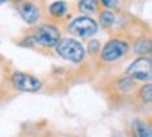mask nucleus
Listing matches in <instances>:
<instances>
[{"label":"nucleus","mask_w":152,"mask_h":137,"mask_svg":"<svg viewBox=\"0 0 152 137\" xmlns=\"http://www.w3.org/2000/svg\"><path fill=\"white\" fill-rule=\"evenodd\" d=\"M56 51L62 59L70 60V62H74V64L82 62L83 57H85V49H83V46L72 38L59 39V42L56 44Z\"/></svg>","instance_id":"f257e3e1"},{"label":"nucleus","mask_w":152,"mask_h":137,"mask_svg":"<svg viewBox=\"0 0 152 137\" xmlns=\"http://www.w3.org/2000/svg\"><path fill=\"white\" fill-rule=\"evenodd\" d=\"M129 51V44L123 39H110L102 49H100V57L105 62H115L118 59L124 57Z\"/></svg>","instance_id":"f03ea898"},{"label":"nucleus","mask_w":152,"mask_h":137,"mask_svg":"<svg viewBox=\"0 0 152 137\" xmlns=\"http://www.w3.org/2000/svg\"><path fill=\"white\" fill-rule=\"evenodd\" d=\"M69 33L79 38H92L96 31H98V25L93 18L90 16H79L74 21L69 23Z\"/></svg>","instance_id":"7ed1b4c3"},{"label":"nucleus","mask_w":152,"mask_h":137,"mask_svg":"<svg viewBox=\"0 0 152 137\" xmlns=\"http://www.w3.org/2000/svg\"><path fill=\"white\" fill-rule=\"evenodd\" d=\"M34 42H38L39 46L44 47H56V44L61 39V33L56 26L53 25H41L34 29V36H33Z\"/></svg>","instance_id":"20e7f679"},{"label":"nucleus","mask_w":152,"mask_h":137,"mask_svg":"<svg viewBox=\"0 0 152 137\" xmlns=\"http://www.w3.org/2000/svg\"><path fill=\"white\" fill-rule=\"evenodd\" d=\"M12 83L20 91H30V93L39 91L43 88V82L39 78H36L34 75L25 74V72H13L12 74Z\"/></svg>","instance_id":"39448f33"},{"label":"nucleus","mask_w":152,"mask_h":137,"mask_svg":"<svg viewBox=\"0 0 152 137\" xmlns=\"http://www.w3.org/2000/svg\"><path fill=\"white\" fill-rule=\"evenodd\" d=\"M128 75L132 80H142L151 82L152 68H151V59L149 57H139L128 67Z\"/></svg>","instance_id":"423d86ee"},{"label":"nucleus","mask_w":152,"mask_h":137,"mask_svg":"<svg viewBox=\"0 0 152 137\" xmlns=\"http://www.w3.org/2000/svg\"><path fill=\"white\" fill-rule=\"evenodd\" d=\"M20 15H21V18H23L28 25H34V23L39 20V16H41V10L38 8L34 3L25 2V3H21V5H20Z\"/></svg>","instance_id":"0eeeda50"},{"label":"nucleus","mask_w":152,"mask_h":137,"mask_svg":"<svg viewBox=\"0 0 152 137\" xmlns=\"http://www.w3.org/2000/svg\"><path fill=\"white\" fill-rule=\"evenodd\" d=\"M48 12H49V15L54 16V18H62L67 13V3L62 2V0H57V2L51 3Z\"/></svg>","instance_id":"6e6552de"},{"label":"nucleus","mask_w":152,"mask_h":137,"mask_svg":"<svg viewBox=\"0 0 152 137\" xmlns=\"http://www.w3.org/2000/svg\"><path fill=\"white\" fill-rule=\"evenodd\" d=\"M79 8L82 13H96L98 12V0H80L79 2Z\"/></svg>","instance_id":"1a4fd4ad"},{"label":"nucleus","mask_w":152,"mask_h":137,"mask_svg":"<svg viewBox=\"0 0 152 137\" xmlns=\"http://www.w3.org/2000/svg\"><path fill=\"white\" fill-rule=\"evenodd\" d=\"M115 20H116V16H115V13H113L111 10H103V12L100 13V16H98L100 26H103V28H110V26H113Z\"/></svg>","instance_id":"9d476101"},{"label":"nucleus","mask_w":152,"mask_h":137,"mask_svg":"<svg viewBox=\"0 0 152 137\" xmlns=\"http://www.w3.org/2000/svg\"><path fill=\"white\" fill-rule=\"evenodd\" d=\"M134 51H136V54H141V55L151 54V39H147V38L137 39L134 44Z\"/></svg>","instance_id":"9b49d317"},{"label":"nucleus","mask_w":152,"mask_h":137,"mask_svg":"<svg viewBox=\"0 0 152 137\" xmlns=\"http://www.w3.org/2000/svg\"><path fill=\"white\" fill-rule=\"evenodd\" d=\"M139 100L144 104H151V101H152V85L151 83H145L139 90Z\"/></svg>","instance_id":"f8f14e48"},{"label":"nucleus","mask_w":152,"mask_h":137,"mask_svg":"<svg viewBox=\"0 0 152 137\" xmlns=\"http://www.w3.org/2000/svg\"><path fill=\"white\" fill-rule=\"evenodd\" d=\"M134 129H136L137 137H151V127H149L144 121H136Z\"/></svg>","instance_id":"ddd939ff"},{"label":"nucleus","mask_w":152,"mask_h":137,"mask_svg":"<svg viewBox=\"0 0 152 137\" xmlns=\"http://www.w3.org/2000/svg\"><path fill=\"white\" fill-rule=\"evenodd\" d=\"M118 88H119V91H121V93H129V91L134 88V80H132V78H129V77L121 78V80L118 82Z\"/></svg>","instance_id":"4468645a"},{"label":"nucleus","mask_w":152,"mask_h":137,"mask_svg":"<svg viewBox=\"0 0 152 137\" xmlns=\"http://www.w3.org/2000/svg\"><path fill=\"white\" fill-rule=\"evenodd\" d=\"M100 49H102V46H100V41H98V39H92V41L88 42V54H90V55L98 54Z\"/></svg>","instance_id":"2eb2a0df"},{"label":"nucleus","mask_w":152,"mask_h":137,"mask_svg":"<svg viewBox=\"0 0 152 137\" xmlns=\"http://www.w3.org/2000/svg\"><path fill=\"white\" fill-rule=\"evenodd\" d=\"M100 2H102L106 8H116V7H119V0H100Z\"/></svg>","instance_id":"dca6fc26"},{"label":"nucleus","mask_w":152,"mask_h":137,"mask_svg":"<svg viewBox=\"0 0 152 137\" xmlns=\"http://www.w3.org/2000/svg\"><path fill=\"white\" fill-rule=\"evenodd\" d=\"M4 2H7V0H0V5H2V3H4Z\"/></svg>","instance_id":"f3484780"}]
</instances>
